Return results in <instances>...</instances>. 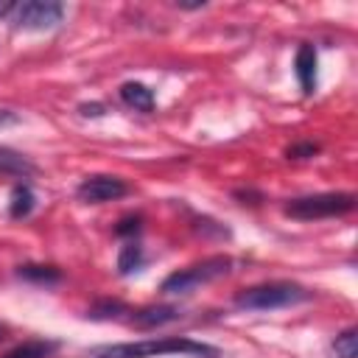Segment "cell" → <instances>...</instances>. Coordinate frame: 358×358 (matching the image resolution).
I'll return each instance as SVG.
<instances>
[{"label":"cell","instance_id":"21","mask_svg":"<svg viewBox=\"0 0 358 358\" xmlns=\"http://www.w3.org/2000/svg\"><path fill=\"white\" fill-rule=\"evenodd\" d=\"M8 123H17V115L8 109H0V126H8Z\"/></svg>","mask_w":358,"mask_h":358},{"label":"cell","instance_id":"17","mask_svg":"<svg viewBox=\"0 0 358 358\" xmlns=\"http://www.w3.org/2000/svg\"><path fill=\"white\" fill-rule=\"evenodd\" d=\"M115 232L123 235V238H126V235H137V232H140V218H137V215H126V218H120V224L115 227Z\"/></svg>","mask_w":358,"mask_h":358},{"label":"cell","instance_id":"16","mask_svg":"<svg viewBox=\"0 0 358 358\" xmlns=\"http://www.w3.org/2000/svg\"><path fill=\"white\" fill-rule=\"evenodd\" d=\"M120 313H126V305L117 302V299H103V302H98L87 310L90 319H117Z\"/></svg>","mask_w":358,"mask_h":358},{"label":"cell","instance_id":"19","mask_svg":"<svg viewBox=\"0 0 358 358\" xmlns=\"http://www.w3.org/2000/svg\"><path fill=\"white\" fill-rule=\"evenodd\" d=\"M101 112H103L101 103H84V106H81V115H87V117H90V115L95 117V115H101Z\"/></svg>","mask_w":358,"mask_h":358},{"label":"cell","instance_id":"9","mask_svg":"<svg viewBox=\"0 0 358 358\" xmlns=\"http://www.w3.org/2000/svg\"><path fill=\"white\" fill-rule=\"evenodd\" d=\"M120 98L137 112H151L154 109V92L140 81H126L120 87Z\"/></svg>","mask_w":358,"mask_h":358},{"label":"cell","instance_id":"5","mask_svg":"<svg viewBox=\"0 0 358 358\" xmlns=\"http://www.w3.org/2000/svg\"><path fill=\"white\" fill-rule=\"evenodd\" d=\"M64 20V6L56 0H25L17 3L11 22L14 28H25V31H48L56 28Z\"/></svg>","mask_w":358,"mask_h":358},{"label":"cell","instance_id":"3","mask_svg":"<svg viewBox=\"0 0 358 358\" xmlns=\"http://www.w3.org/2000/svg\"><path fill=\"white\" fill-rule=\"evenodd\" d=\"M229 266H232V260L227 255H215V257H207L187 268H179L162 280V294H190V291L229 274Z\"/></svg>","mask_w":358,"mask_h":358},{"label":"cell","instance_id":"10","mask_svg":"<svg viewBox=\"0 0 358 358\" xmlns=\"http://www.w3.org/2000/svg\"><path fill=\"white\" fill-rule=\"evenodd\" d=\"M17 277L20 280H25V282H34V285H56L59 280H62V271L56 268V266H34V263H28V266H20L17 268Z\"/></svg>","mask_w":358,"mask_h":358},{"label":"cell","instance_id":"13","mask_svg":"<svg viewBox=\"0 0 358 358\" xmlns=\"http://www.w3.org/2000/svg\"><path fill=\"white\" fill-rule=\"evenodd\" d=\"M31 210H34V193H31V187L28 185H17L14 193H11V207H8L11 218H25Z\"/></svg>","mask_w":358,"mask_h":358},{"label":"cell","instance_id":"20","mask_svg":"<svg viewBox=\"0 0 358 358\" xmlns=\"http://www.w3.org/2000/svg\"><path fill=\"white\" fill-rule=\"evenodd\" d=\"M14 8H17V3H14V0H0V17H11V14H14Z\"/></svg>","mask_w":358,"mask_h":358},{"label":"cell","instance_id":"12","mask_svg":"<svg viewBox=\"0 0 358 358\" xmlns=\"http://www.w3.org/2000/svg\"><path fill=\"white\" fill-rule=\"evenodd\" d=\"M56 352L53 341H22L14 350H8L3 358H50Z\"/></svg>","mask_w":358,"mask_h":358},{"label":"cell","instance_id":"22","mask_svg":"<svg viewBox=\"0 0 358 358\" xmlns=\"http://www.w3.org/2000/svg\"><path fill=\"white\" fill-rule=\"evenodd\" d=\"M3 338H6V327L0 324V341H3Z\"/></svg>","mask_w":358,"mask_h":358},{"label":"cell","instance_id":"14","mask_svg":"<svg viewBox=\"0 0 358 358\" xmlns=\"http://www.w3.org/2000/svg\"><path fill=\"white\" fill-rule=\"evenodd\" d=\"M140 266H143V249H140V243L129 241V243L120 249V255H117V271H120V274H131V271H137Z\"/></svg>","mask_w":358,"mask_h":358},{"label":"cell","instance_id":"7","mask_svg":"<svg viewBox=\"0 0 358 358\" xmlns=\"http://www.w3.org/2000/svg\"><path fill=\"white\" fill-rule=\"evenodd\" d=\"M294 67H296V78H299L302 92L310 95L316 90V50H313V45H299Z\"/></svg>","mask_w":358,"mask_h":358},{"label":"cell","instance_id":"6","mask_svg":"<svg viewBox=\"0 0 358 358\" xmlns=\"http://www.w3.org/2000/svg\"><path fill=\"white\" fill-rule=\"evenodd\" d=\"M126 193H129V185H126L123 179H117V176H109V173L87 176V179L78 185V190H76V196H78L81 201H87V204L115 201V199H120V196H126Z\"/></svg>","mask_w":358,"mask_h":358},{"label":"cell","instance_id":"11","mask_svg":"<svg viewBox=\"0 0 358 358\" xmlns=\"http://www.w3.org/2000/svg\"><path fill=\"white\" fill-rule=\"evenodd\" d=\"M0 173H11V176H28V173H34V165L22 157V154H17V151H11V148H6V145H0Z\"/></svg>","mask_w":358,"mask_h":358},{"label":"cell","instance_id":"8","mask_svg":"<svg viewBox=\"0 0 358 358\" xmlns=\"http://www.w3.org/2000/svg\"><path fill=\"white\" fill-rule=\"evenodd\" d=\"M179 319V308H171V305H151V308H143L134 313V324L140 330H148V327H159V324H168Z\"/></svg>","mask_w":358,"mask_h":358},{"label":"cell","instance_id":"15","mask_svg":"<svg viewBox=\"0 0 358 358\" xmlns=\"http://www.w3.org/2000/svg\"><path fill=\"white\" fill-rule=\"evenodd\" d=\"M333 352H336V358H358V333L350 327L341 336H336Z\"/></svg>","mask_w":358,"mask_h":358},{"label":"cell","instance_id":"18","mask_svg":"<svg viewBox=\"0 0 358 358\" xmlns=\"http://www.w3.org/2000/svg\"><path fill=\"white\" fill-rule=\"evenodd\" d=\"M319 148L313 145V143H302V145H291L288 148V157H294V159H305V157H313Z\"/></svg>","mask_w":358,"mask_h":358},{"label":"cell","instance_id":"1","mask_svg":"<svg viewBox=\"0 0 358 358\" xmlns=\"http://www.w3.org/2000/svg\"><path fill=\"white\" fill-rule=\"evenodd\" d=\"M157 355H190V358H218L221 352L204 341L193 338H145V341H123L103 344L84 352V358H157Z\"/></svg>","mask_w":358,"mask_h":358},{"label":"cell","instance_id":"4","mask_svg":"<svg viewBox=\"0 0 358 358\" xmlns=\"http://www.w3.org/2000/svg\"><path fill=\"white\" fill-rule=\"evenodd\" d=\"M355 207L352 193H316V196H299L285 204V215L299 221H316V218H333L344 215Z\"/></svg>","mask_w":358,"mask_h":358},{"label":"cell","instance_id":"2","mask_svg":"<svg viewBox=\"0 0 358 358\" xmlns=\"http://www.w3.org/2000/svg\"><path fill=\"white\" fill-rule=\"evenodd\" d=\"M310 294L296 282H263L235 294V305L243 310H277L296 302H305Z\"/></svg>","mask_w":358,"mask_h":358}]
</instances>
